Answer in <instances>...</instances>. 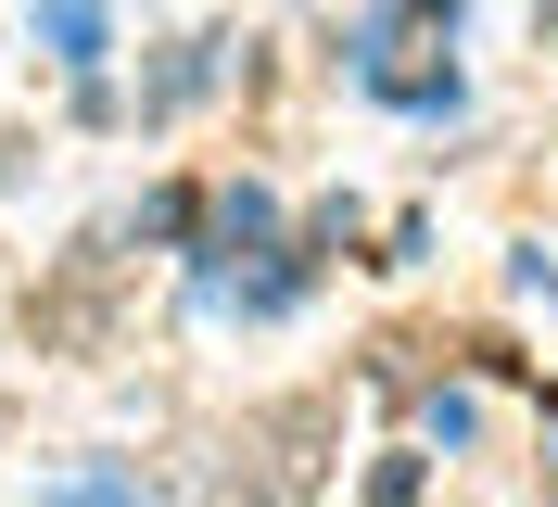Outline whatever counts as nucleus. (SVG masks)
<instances>
[{
	"label": "nucleus",
	"mask_w": 558,
	"mask_h": 507,
	"mask_svg": "<svg viewBox=\"0 0 558 507\" xmlns=\"http://www.w3.org/2000/svg\"><path fill=\"white\" fill-rule=\"evenodd\" d=\"M38 26H51V51H64V64H102V0H51Z\"/></svg>",
	"instance_id": "nucleus-1"
}]
</instances>
